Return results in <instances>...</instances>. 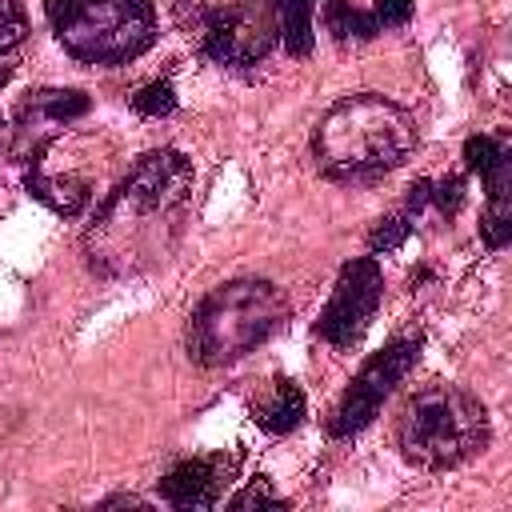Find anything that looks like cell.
<instances>
[{
  "mask_svg": "<svg viewBox=\"0 0 512 512\" xmlns=\"http://www.w3.org/2000/svg\"><path fill=\"white\" fill-rule=\"evenodd\" d=\"M416 132L404 108L384 96H352L340 100L316 128V156L328 176L364 180L404 164Z\"/></svg>",
  "mask_w": 512,
  "mask_h": 512,
  "instance_id": "6da1fadb",
  "label": "cell"
},
{
  "mask_svg": "<svg viewBox=\"0 0 512 512\" xmlns=\"http://www.w3.org/2000/svg\"><path fill=\"white\" fill-rule=\"evenodd\" d=\"M400 452L420 464V468H456L468 456L484 452L488 444V412L476 396L452 388V384H432L408 396L400 424Z\"/></svg>",
  "mask_w": 512,
  "mask_h": 512,
  "instance_id": "7a4b0ae2",
  "label": "cell"
},
{
  "mask_svg": "<svg viewBox=\"0 0 512 512\" xmlns=\"http://www.w3.org/2000/svg\"><path fill=\"white\" fill-rule=\"evenodd\" d=\"M288 316V304L276 284L268 280H236L220 284L188 324V352L200 364H224L256 344H264L280 320Z\"/></svg>",
  "mask_w": 512,
  "mask_h": 512,
  "instance_id": "3957f363",
  "label": "cell"
},
{
  "mask_svg": "<svg viewBox=\"0 0 512 512\" xmlns=\"http://www.w3.org/2000/svg\"><path fill=\"white\" fill-rule=\"evenodd\" d=\"M48 24L60 44L100 68L136 60L156 40V20L148 0H44Z\"/></svg>",
  "mask_w": 512,
  "mask_h": 512,
  "instance_id": "277c9868",
  "label": "cell"
},
{
  "mask_svg": "<svg viewBox=\"0 0 512 512\" xmlns=\"http://www.w3.org/2000/svg\"><path fill=\"white\" fill-rule=\"evenodd\" d=\"M416 360H420V340H392L380 352H372L364 360V368L352 376V384L344 388V396H340V404L332 412V424H328L332 436L364 432L376 420L384 396L416 368Z\"/></svg>",
  "mask_w": 512,
  "mask_h": 512,
  "instance_id": "5b68a950",
  "label": "cell"
},
{
  "mask_svg": "<svg viewBox=\"0 0 512 512\" xmlns=\"http://www.w3.org/2000/svg\"><path fill=\"white\" fill-rule=\"evenodd\" d=\"M380 292H384V276H380L376 260L372 256L348 260L336 276V288H332L320 320H316V332L332 348H352L364 336V328L380 304Z\"/></svg>",
  "mask_w": 512,
  "mask_h": 512,
  "instance_id": "8992f818",
  "label": "cell"
},
{
  "mask_svg": "<svg viewBox=\"0 0 512 512\" xmlns=\"http://www.w3.org/2000/svg\"><path fill=\"white\" fill-rule=\"evenodd\" d=\"M192 188V164L172 152H148L136 160V168L124 176V184L108 196L104 208H136V212H168L184 200V192Z\"/></svg>",
  "mask_w": 512,
  "mask_h": 512,
  "instance_id": "52a82bcc",
  "label": "cell"
},
{
  "mask_svg": "<svg viewBox=\"0 0 512 512\" xmlns=\"http://www.w3.org/2000/svg\"><path fill=\"white\" fill-rule=\"evenodd\" d=\"M272 24L252 8H224L208 16L204 56L216 64H256L272 48Z\"/></svg>",
  "mask_w": 512,
  "mask_h": 512,
  "instance_id": "ba28073f",
  "label": "cell"
},
{
  "mask_svg": "<svg viewBox=\"0 0 512 512\" xmlns=\"http://www.w3.org/2000/svg\"><path fill=\"white\" fill-rule=\"evenodd\" d=\"M160 496L176 508H212L220 496V464L216 460H180L164 480Z\"/></svg>",
  "mask_w": 512,
  "mask_h": 512,
  "instance_id": "9c48e42d",
  "label": "cell"
},
{
  "mask_svg": "<svg viewBox=\"0 0 512 512\" xmlns=\"http://www.w3.org/2000/svg\"><path fill=\"white\" fill-rule=\"evenodd\" d=\"M24 188L36 196V200H44L52 212H60V216H76L84 204H88V184L84 180H76V176H64V180H52V176H44V160H40V152L32 156V164H28V172H24Z\"/></svg>",
  "mask_w": 512,
  "mask_h": 512,
  "instance_id": "30bf717a",
  "label": "cell"
},
{
  "mask_svg": "<svg viewBox=\"0 0 512 512\" xmlns=\"http://www.w3.org/2000/svg\"><path fill=\"white\" fill-rule=\"evenodd\" d=\"M252 416H256V424H260L264 432L284 436V432L300 428V420H304V392H300L292 380H276L272 392L252 408Z\"/></svg>",
  "mask_w": 512,
  "mask_h": 512,
  "instance_id": "8fae6325",
  "label": "cell"
},
{
  "mask_svg": "<svg viewBox=\"0 0 512 512\" xmlns=\"http://www.w3.org/2000/svg\"><path fill=\"white\" fill-rule=\"evenodd\" d=\"M276 32L288 56H308L312 52V0H276Z\"/></svg>",
  "mask_w": 512,
  "mask_h": 512,
  "instance_id": "7c38bea8",
  "label": "cell"
},
{
  "mask_svg": "<svg viewBox=\"0 0 512 512\" xmlns=\"http://www.w3.org/2000/svg\"><path fill=\"white\" fill-rule=\"evenodd\" d=\"M480 236L488 248H504L512 240V184H492L488 188V208L480 220Z\"/></svg>",
  "mask_w": 512,
  "mask_h": 512,
  "instance_id": "4fadbf2b",
  "label": "cell"
},
{
  "mask_svg": "<svg viewBox=\"0 0 512 512\" xmlns=\"http://www.w3.org/2000/svg\"><path fill=\"white\" fill-rule=\"evenodd\" d=\"M324 24H328V32H332L336 40H348V36H356V40H372V36L380 32L376 16H368V12H360V8H352V4H344V0H328V8H324Z\"/></svg>",
  "mask_w": 512,
  "mask_h": 512,
  "instance_id": "5bb4252c",
  "label": "cell"
},
{
  "mask_svg": "<svg viewBox=\"0 0 512 512\" xmlns=\"http://www.w3.org/2000/svg\"><path fill=\"white\" fill-rule=\"evenodd\" d=\"M132 108L140 112V116H168V112H176V88L168 84V80H152V84H144V88H136V96H132Z\"/></svg>",
  "mask_w": 512,
  "mask_h": 512,
  "instance_id": "9a60e30c",
  "label": "cell"
},
{
  "mask_svg": "<svg viewBox=\"0 0 512 512\" xmlns=\"http://www.w3.org/2000/svg\"><path fill=\"white\" fill-rule=\"evenodd\" d=\"M88 108H92V100H88L84 92H76V88L40 92V112H44L48 120H76V116H84Z\"/></svg>",
  "mask_w": 512,
  "mask_h": 512,
  "instance_id": "2e32d148",
  "label": "cell"
},
{
  "mask_svg": "<svg viewBox=\"0 0 512 512\" xmlns=\"http://www.w3.org/2000/svg\"><path fill=\"white\" fill-rule=\"evenodd\" d=\"M508 152H504V144L496 140V136H468L464 140V168L468 172H488V168H496L500 160H504Z\"/></svg>",
  "mask_w": 512,
  "mask_h": 512,
  "instance_id": "e0dca14e",
  "label": "cell"
},
{
  "mask_svg": "<svg viewBox=\"0 0 512 512\" xmlns=\"http://www.w3.org/2000/svg\"><path fill=\"white\" fill-rule=\"evenodd\" d=\"M408 236H412L408 216H384V220H376V228H372L368 244H372V252H396Z\"/></svg>",
  "mask_w": 512,
  "mask_h": 512,
  "instance_id": "ac0fdd59",
  "label": "cell"
},
{
  "mask_svg": "<svg viewBox=\"0 0 512 512\" xmlns=\"http://www.w3.org/2000/svg\"><path fill=\"white\" fill-rule=\"evenodd\" d=\"M228 508H236V512H244V508H284V496H276V492L268 488V480H252L248 488H240V492L228 500Z\"/></svg>",
  "mask_w": 512,
  "mask_h": 512,
  "instance_id": "d6986e66",
  "label": "cell"
},
{
  "mask_svg": "<svg viewBox=\"0 0 512 512\" xmlns=\"http://www.w3.org/2000/svg\"><path fill=\"white\" fill-rule=\"evenodd\" d=\"M28 32V20L24 12L12 4V0H0V52H12Z\"/></svg>",
  "mask_w": 512,
  "mask_h": 512,
  "instance_id": "ffe728a7",
  "label": "cell"
},
{
  "mask_svg": "<svg viewBox=\"0 0 512 512\" xmlns=\"http://www.w3.org/2000/svg\"><path fill=\"white\" fill-rule=\"evenodd\" d=\"M428 204H436L444 216H456L460 204H464V180H460V176L432 180V200H428Z\"/></svg>",
  "mask_w": 512,
  "mask_h": 512,
  "instance_id": "44dd1931",
  "label": "cell"
},
{
  "mask_svg": "<svg viewBox=\"0 0 512 512\" xmlns=\"http://www.w3.org/2000/svg\"><path fill=\"white\" fill-rule=\"evenodd\" d=\"M412 20V0H376V24L400 28Z\"/></svg>",
  "mask_w": 512,
  "mask_h": 512,
  "instance_id": "7402d4cb",
  "label": "cell"
},
{
  "mask_svg": "<svg viewBox=\"0 0 512 512\" xmlns=\"http://www.w3.org/2000/svg\"><path fill=\"white\" fill-rule=\"evenodd\" d=\"M428 200H432V180H416V184L408 188V212L428 208Z\"/></svg>",
  "mask_w": 512,
  "mask_h": 512,
  "instance_id": "603a6c76",
  "label": "cell"
},
{
  "mask_svg": "<svg viewBox=\"0 0 512 512\" xmlns=\"http://www.w3.org/2000/svg\"><path fill=\"white\" fill-rule=\"evenodd\" d=\"M0 80H4V72H0Z\"/></svg>",
  "mask_w": 512,
  "mask_h": 512,
  "instance_id": "cb8c5ba5",
  "label": "cell"
}]
</instances>
